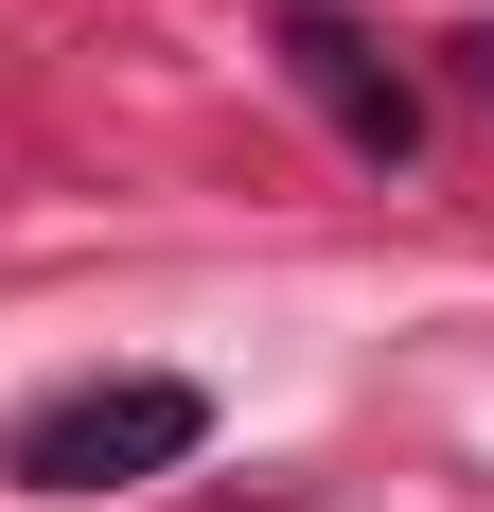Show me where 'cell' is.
I'll use <instances>...</instances> for the list:
<instances>
[{"label":"cell","instance_id":"obj_3","mask_svg":"<svg viewBox=\"0 0 494 512\" xmlns=\"http://www.w3.org/2000/svg\"><path fill=\"white\" fill-rule=\"evenodd\" d=\"M459 89H477V106H494V36H459Z\"/></svg>","mask_w":494,"mask_h":512},{"label":"cell","instance_id":"obj_2","mask_svg":"<svg viewBox=\"0 0 494 512\" xmlns=\"http://www.w3.org/2000/svg\"><path fill=\"white\" fill-rule=\"evenodd\" d=\"M283 71H300V106H318L353 159H424V89H406V71L353 36V18H300V36H283Z\"/></svg>","mask_w":494,"mask_h":512},{"label":"cell","instance_id":"obj_1","mask_svg":"<svg viewBox=\"0 0 494 512\" xmlns=\"http://www.w3.org/2000/svg\"><path fill=\"white\" fill-rule=\"evenodd\" d=\"M212 442V389L195 371H89V389H36L0 424V477L18 495H142Z\"/></svg>","mask_w":494,"mask_h":512}]
</instances>
